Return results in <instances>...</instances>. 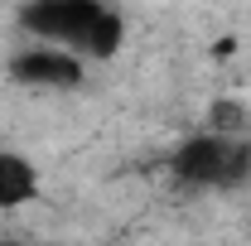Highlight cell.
I'll return each mask as SVG.
<instances>
[{"instance_id": "1", "label": "cell", "mask_w": 251, "mask_h": 246, "mask_svg": "<svg viewBox=\"0 0 251 246\" xmlns=\"http://www.w3.org/2000/svg\"><path fill=\"white\" fill-rule=\"evenodd\" d=\"M15 25L25 39L68 44L87 63H111L126 49V15L111 0H25Z\"/></svg>"}, {"instance_id": "2", "label": "cell", "mask_w": 251, "mask_h": 246, "mask_svg": "<svg viewBox=\"0 0 251 246\" xmlns=\"http://www.w3.org/2000/svg\"><path fill=\"white\" fill-rule=\"evenodd\" d=\"M169 179L193 193H232L251 179V130L237 125H208L188 130L169 150Z\"/></svg>"}, {"instance_id": "3", "label": "cell", "mask_w": 251, "mask_h": 246, "mask_svg": "<svg viewBox=\"0 0 251 246\" xmlns=\"http://www.w3.org/2000/svg\"><path fill=\"white\" fill-rule=\"evenodd\" d=\"M87 68L92 63L82 58L77 49L49 44V39H29L10 58V82H20L29 92H77L87 82Z\"/></svg>"}, {"instance_id": "4", "label": "cell", "mask_w": 251, "mask_h": 246, "mask_svg": "<svg viewBox=\"0 0 251 246\" xmlns=\"http://www.w3.org/2000/svg\"><path fill=\"white\" fill-rule=\"evenodd\" d=\"M44 198V174L25 150H0V213H20Z\"/></svg>"}]
</instances>
